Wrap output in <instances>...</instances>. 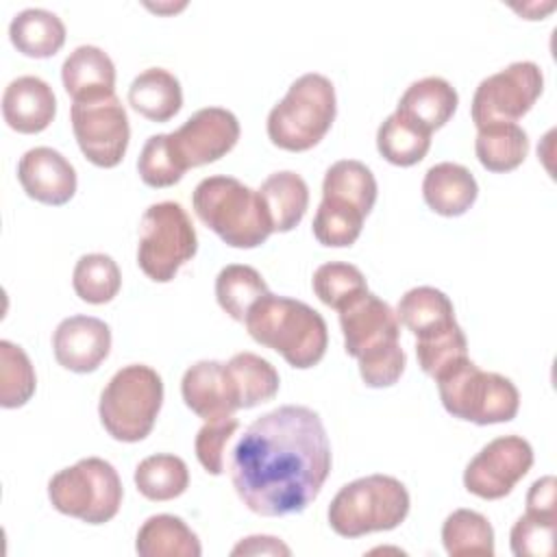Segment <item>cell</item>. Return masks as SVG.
<instances>
[{"instance_id": "cell-12", "label": "cell", "mask_w": 557, "mask_h": 557, "mask_svg": "<svg viewBox=\"0 0 557 557\" xmlns=\"http://www.w3.org/2000/svg\"><path fill=\"white\" fill-rule=\"evenodd\" d=\"M544 89V74L533 61H513L479 83L470 115L476 128L516 122L531 111Z\"/></svg>"}, {"instance_id": "cell-9", "label": "cell", "mask_w": 557, "mask_h": 557, "mask_svg": "<svg viewBox=\"0 0 557 557\" xmlns=\"http://www.w3.org/2000/svg\"><path fill=\"white\" fill-rule=\"evenodd\" d=\"M122 481L117 470L100 457L78 459L48 481V498L59 513L87 524H104L117 516L122 505Z\"/></svg>"}, {"instance_id": "cell-26", "label": "cell", "mask_w": 557, "mask_h": 557, "mask_svg": "<svg viewBox=\"0 0 557 557\" xmlns=\"http://www.w3.org/2000/svg\"><path fill=\"white\" fill-rule=\"evenodd\" d=\"M11 44L30 59H48L65 44V24L48 9H24L9 24Z\"/></svg>"}, {"instance_id": "cell-27", "label": "cell", "mask_w": 557, "mask_h": 557, "mask_svg": "<svg viewBox=\"0 0 557 557\" xmlns=\"http://www.w3.org/2000/svg\"><path fill=\"white\" fill-rule=\"evenodd\" d=\"M474 152L479 163L490 172H511L529 154V135L516 122H498L476 128Z\"/></svg>"}, {"instance_id": "cell-35", "label": "cell", "mask_w": 557, "mask_h": 557, "mask_svg": "<svg viewBox=\"0 0 557 557\" xmlns=\"http://www.w3.org/2000/svg\"><path fill=\"white\" fill-rule=\"evenodd\" d=\"M363 213L337 198H322L313 215V237L329 248H346L357 242L363 226Z\"/></svg>"}, {"instance_id": "cell-43", "label": "cell", "mask_w": 557, "mask_h": 557, "mask_svg": "<svg viewBox=\"0 0 557 557\" xmlns=\"http://www.w3.org/2000/svg\"><path fill=\"white\" fill-rule=\"evenodd\" d=\"M231 555H292V548L272 535H250L237 542Z\"/></svg>"}, {"instance_id": "cell-29", "label": "cell", "mask_w": 557, "mask_h": 557, "mask_svg": "<svg viewBox=\"0 0 557 557\" xmlns=\"http://www.w3.org/2000/svg\"><path fill=\"white\" fill-rule=\"evenodd\" d=\"M376 148L392 165L409 168L426 157L431 148V133L394 111L376 131Z\"/></svg>"}, {"instance_id": "cell-37", "label": "cell", "mask_w": 557, "mask_h": 557, "mask_svg": "<svg viewBox=\"0 0 557 557\" xmlns=\"http://www.w3.org/2000/svg\"><path fill=\"white\" fill-rule=\"evenodd\" d=\"M416 357L422 372L437 379L444 370L468 357V339L455 322L446 329L416 337Z\"/></svg>"}, {"instance_id": "cell-32", "label": "cell", "mask_w": 557, "mask_h": 557, "mask_svg": "<svg viewBox=\"0 0 557 557\" xmlns=\"http://www.w3.org/2000/svg\"><path fill=\"white\" fill-rule=\"evenodd\" d=\"M268 292L263 276L252 265L231 263L215 276L218 305L237 322H244L250 307Z\"/></svg>"}, {"instance_id": "cell-33", "label": "cell", "mask_w": 557, "mask_h": 557, "mask_svg": "<svg viewBox=\"0 0 557 557\" xmlns=\"http://www.w3.org/2000/svg\"><path fill=\"white\" fill-rule=\"evenodd\" d=\"M442 544L450 557L494 555V529L474 509H455L442 524Z\"/></svg>"}, {"instance_id": "cell-8", "label": "cell", "mask_w": 557, "mask_h": 557, "mask_svg": "<svg viewBox=\"0 0 557 557\" xmlns=\"http://www.w3.org/2000/svg\"><path fill=\"white\" fill-rule=\"evenodd\" d=\"M435 383L444 409L479 426L509 422L520 409L518 387L498 372L481 370L468 357L444 370Z\"/></svg>"}, {"instance_id": "cell-40", "label": "cell", "mask_w": 557, "mask_h": 557, "mask_svg": "<svg viewBox=\"0 0 557 557\" xmlns=\"http://www.w3.org/2000/svg\"><path fill=\"white\" fill-rule=\"evenodd\" d=\"M555 529L557 516L527 511L511 527V553L516 557H550L555 550Z\"/></svg>"}, {"instance_id": "cell-5", "label": "cell", "mask_w": 557, "mask_h": 557, "mask_svg": "<svg viewBox=\"0 0 557 557\" xmlns=\"http://www.w3.org/2000/svg\"><path fill=\"white\" fill-rule=\"evenodd\" d=\"M337 115L333 83L318 72L298 76L283 100L268 113L270 141L289 152H305L320 144Z\"/></svg>"}, {"instance_id": "cell-18", "label": "cell", "mask_w": 557, "mask_h": 557, "mask_svg": "<svg viewBox=\"0 0 557 557\" xmlns=\"http://www.w3.org/2000/svg\"><path fill=\"white\" fill-rule=\"evenodd\" d=\"M181 396L205 422L233 416L239 409L228 385L224 363L213 359L196 361L185 370L181 379Z\"/></svg>"}, {"instance_id": "cell-38", "label": "cell", "mask_w": 557, "mask_h": 557, "mask_svg": "<svg viewBox=\"0 0 557 557\" xmlns=\"http://www.w3.org/2000/svg\"><path fill=\"white\" fill-rule=\"evenodd\" d=\"M311 287L315 296L331 309L339 311L344 305H348L359 294L368 292V283L363 272L344 261H329L322 263L311 278Z\"/></svg>"}, {"instance_id": "cell-31", "label": "cell", "mask_w": 557, "mask_h": 557, "mask_svg": "<svg viewBox=\"0 0 557 557\" xmlns=\"http://www.w3.org/2000/svg\"><path fill=\"white\" fill-rule=\"evenodd\" d=\"M135 485L148 500H172L189 487L187 463L170 453H157L141 459L135 468Z\"/></svg>"}, {"instance_id": "cell-3", "label": "cell", "mask_w": 557, "mask_h": 557, "mask_svg": "<svg viewBox=\"0 0 557 557\" xmlns=\"http://www.w3.org/2000/svg\"><path fill=\"white\" fill-rule=\"evenodd\" d=\"M248 335L276 350L292 368L307 370L322 361L329 346L324 318L302 300L268 292L244 320Z\"/></svg>"}, {"instance_id": "cell-34", "label": "cell", "mask_w": 557, "mask_h": 557, "mask_svg": "<svg viewBox=\"0 0 557 557\" xmlns=\"http://www.w3.org/2000/svg\"><path fill=\"white\" fill-rule=\"evenodd\" d=\"M72 287L81 300L89 305H104L117 296L122 287V274L113 257L104 252H89L76 261L72 272Z\"/></svg>"}, {"instance_id": "cell-28", "label": "cell", "mask_w": 557, "mask_h": 557, "mask_svg": "<svg viewBox=\"0 0 557 557\" xmlns=\"http://www.w3.org/2000/svg\"><path fill=\"white\" fill-rule=\"evenodd\" d=\"M398 322L407 326L416 337L455 324L453 300L437 287L418 285L407 289L396 307Z\"/></svg>"}, {"instance_id": "cell-6", "label": "cell", "mask_w": 557, "mask_h": 557, "mask_svg": "<svg viewBox=\"0 0 557 557\" xmlns=\"http://www.w3.org/2000/svg\"><path fill=\"white\" fill-rule=\"evenodd\" d=\"M407 487L389 474H368L346 483L329 505V524L342 537H361L400 527L409 513Z\"/></svg>"}, {"instance_id": "cell-14", "label": "cell", "mask_w": 557, "mask_h": 557, "mask_svg": "<svg viewBox=\"0 0 557 557\" xmlns=\"http://www.w3.org/2000/svg\"><path fill=\"white\" fill-rule=\"evenodd\" d=\"M239 120L222 107H205L191 113L174 133L172 148L185 170L213 163L231 152L239 139Z\"/></svg>"}, {"instance_id": "cell-36", "label": "cell", "mask_w": 557, "mask_h": 557, "mask_svg": "<svg viewBox=\"0 0 557 557\" xmlns=\"http://www.w3.org/2000/svg\"><path fill=\"white\" fill-rule=\"evenodd\" d=\"M37 387L33 363L24 348L2 339L0 342V405L4 409H17L26 405Z\"/></svg>"}, {"instance_id": "cell-42", "label": "cell", "mask_w": 557, "mask_h": 557, "mask_svg": "<svg viewBox=\"0 0 557 557\" xmlns=\"http://www.w3.org/2000/svg\"><path fill=\"white\" fill-rule=\"evenodd\" d=\"M555 487H557V481L550 474L533 481V485L527 492V511L544 513V516H557Z\"/></svg>"}, {"instance_id": "cell-4", "label": "cell", "mask_w": 557, "mask_h": 557, "mask_svg": "<svg viewBox=\"0 0 557 557\" xmlns=\"http://www.w3.org/2000/svg\"><path fill=\"white\" fill-rule=\"evenodd\" d=\"M191 207L198 220L233 248H257L272 235V224L257 189L224 174L202 178Z\"/></svg>"}, {"instance_id": "cell-16", "label": "cell", "mask_w": 557, "mask_h": 557, "mask_svg": "<svg viewBox=\"0 0 557 557\" xmlns=\"http://www.w3.org/2000/svg\"><path fill=\"white\" fill-rule=\"evenodd\" d=\"M17 181L28 198L50 207H61L76 194L74 165L50 146L30 148L20 157Z\"/></svg>"}, {"instance_id": "cell-20", "label": "cell", "mask_w": 557, "mask_h": 557, "mask_svg": "<svg viewBox=\"0 0 557 557\" xmlns=\"http://www.w3.org/2000/svg\"><path fill=\"white\" fill-rule=\"evenodd\" d=\"M457 104L459 96L446 78L424 76L405 89L396 111L433 135V131L442 128L453 117Z\"/></svg>"}, {"instance_id": "cell-7", "label": "cell", "mask_w": 557, "mask_h": 557, "mask_svg": "<svg viewBox=\"0 0 557 557\" xmlns=\"http://www.w3.org/2000/svg\"><path fill=\"white\" fill-rule=\"evenodd\" d=\"M163 405V381L146 363L120 368L104 385L98 403V416L104 431L126 444L150 435Z\"/></svg>"}, {"instance_id": "cell-22", "label": "cell", "mask_w": 557, "mask_h": 557, "mask_svg": "<svg viewBox=\"0 0 557 557\" xmlns=\"http://www.w3.org/2000/svg\"><path fill=\"white\" fill-rule=\"evenodd\" d=\"M259 198L272 224V233H287L300 224L309 207V187L292 170L272 172L259 185Z\"/></svg>"}, {"instance_id": "cell-39", "label": "cell", "mask_w": 557, "mask_h": 557, "mask_svg": "<svg viewBox=\"0 0 557 557\" xmlns=\"http://www.w3.org/2000/svg\"><path fill=\"white\" fill-rule=\"evenodd\" d=\"M137 172L148 187H157V189L172 187L183 178L187 170L172 148L170 133L150 135L146 139L137 159Z\"/></svg>"}, {"instance_id": "cell-21", "label": "cell", "mask_w": 557, "mask_h": 557, "mask_svg": "<svg viewBox=\"0 0 557 557\" xmlns=\"http://www.w3.org/2000/svg\"><path fill=\"white\" fill-rule=\"evenodd\" d=\"M61 81L72 100L115 94V65L102 48L85 44L65 57Z\"/></svg>"}, {"instance_id": "cell-2", "label": "cell", "mask_w": 557, "mask_h": 557, "mask_svg": "<svg viewBox=\"0 0 557 557\" xmlns=\"http://www.w3.org/2000/svg\"><path fill=\"white\" fill-rule=\"evenodd\" d=\"M344 348L359 361V374L368 387L398 383L407 366L400 348V322L396 311L376 294L363 292L339 311Z\"/></svg>"}, {"instance_id": "cell-17", "label": "cell", "mask_w": 557, "mask_h": 557, "mask_svg": "<svg viewBox=\"0 0 557 557\" xmlns=\"http://www.w3.org/2000/svg\"><path fill=\"white\" fill-rule=\"evenodd\" d=\"M57 115V98L52 87L33 74L13 78L2 94L4 122L24 135L41 133Z\"/></svg>"}, {"instance_id": "cell-25", "label": "cell", "mask_w": 557, "mask_h": 557, "mask_svg": "<svg viewBox=\"0 0 557 557\" xmlns=\"http://www.w3.org/2000/svg\"><path fill=\"white\" fill-rule=\"evenodd\" d=\"M139 557H200L202 546L187 522L172 513L150 516L137 531Z\"/></svg>"}, {"instance_id": "cell-19", "label": "cell", "mask_w": 557, "mask_h": 557, "mask_svg": "<svg viewBox=\"0 0 557 557\" xmlns=\"http://www.w3.org/2000/svg\"><path fill=\"white\" fill-rule=\"evenodd\" d=\"M422 196L431 211L444 218L463 215L479 196V185L472 172L459 163L442 161L426 170Z\"/></svg>"}, {"instance_id": "cell-10", "label": "cell", "mask_w": 557, "mask_h": 557, "mask_svg": "<svg viewBox=\"0 0 557 557\" xmlns=\"http://www.w3.org/2000/svg\"><path fill=\"white\" fill-rule=\"evenodd\" d=\"M196 250V228L178 202L163 200L144 211L139 222L137 265L148 278L157 283L172 281L181 265L194 259Z\"/></svg>"}, {"instance_id": "cell-24", "label": "cell", "mask_w": 557, "mask_h": 557, "mask_svg": "<svg viewBox=\"0 0 557 557\" xmlns=\"http://www.w3.org/2000/svg\"><path fill=\"white\" fill-rule=\"evenodd\" d=\"M224 370L239 409H252L268 403L278 392L281 379L276 368L255 352L244 350L233 355L224 363Z\"/></svg>"}, {"instance_id": "cell-30", "label": "cell", "mask_w": 557, "mask_h": 557, "mask_svg": "<svg viewBox=\"0 0 557 557\" xmlns=\"http://www.w3.org/2000/svg\"><path fill=\"white\" fill-rule=\"evenodd\" d=\"M376 178L372 170L357 159L335 161L322 181V198H337L368 215L376 202Z\"/></svg>"}, {"instance_id": "cell-41", "label": "cell", "mask_w": 557, "mask_h": 557, "mask_svg": "<svg viewBox=\"0 0 557 557\" xmlns=\"http://www.w3.org/2000/svg\"><path fill=\"white\" fill-rule=\"evenodd\" d=\"M239 420L235 416L207 420L194 440V450L200 461V466L213 474L220 476L224 472V448L231 442V437L237 433Z\"/></svg>"}, {"instance_id": "cell-11", "label": "cell", "mask_w": 557, "mask_h": 557, "mask_svg": "<svg viewBox=\"0 0 557 557\" xmlns=\"http://www.w3.org/2000/svg\"><path fill=\"white\" fill-rule=\"evenodd\" d=\"M70 122L87 161L98 168H115L124 159L131 126L126 109L115 94L74 100Z\"/></svg>"}, {"instance_id": "cell-15", "label": "cell", "mask_w": 557, "mask_h": 557, "mask_svg": "<svg viewBox=\"0 0 557 557\" xmlns=\"http://www.w3.org/2000/svg\"><path fill=\"white\" fill-rule=\"evenodd\" d=\"M111 329L94 315H70L52 333V352L59 366L70 372L87 374L109 357Z\"/></svg>"}, {"instance_id": "cell-23", "label": "cell", "mask_w": 557, "mask_h": 557, "mask_svg": "<svg viewBox=\"0 0 557 557\" xmlns=\"http://www.w3.org/2000/svg\"><path fill=\"white\" fill-rule=\"evenodd\" d=\"M128 104L150 122H168L183 107L181 83L165 67H148L133 78Z\"/></svg>"}, {"instance_id": "cell-13", "label": "cell", "mask_w": 557, "mask_h": 557, "mask_svg": "<svg viewBox=\"0 0 557 557\" xmlns=\"http://www.w3.org/2000/svg\"><path fill=\"white\" fill-rule=\"evenodd\" d=\"M531 466V444L520 435H500L470 459L463 470V487L483 500H498L516 487Z\"/></svg>"}, {"instance_id": "cell-1", "label": "cell", "mask_w": 557, "mask_h": 557, "mask_svg": "<svg viewBox=\"0 0 557 557\" xmlns=\"http://www.w3.org/2000/svg\"><path fill=\"white\" fill-rule=\"evenodd\" d=\"M322 418L305 405H283L250 422L231 450L228 472L239 500L257 516L305 511L331 472Z\"/></svg>"}]
</instances>
